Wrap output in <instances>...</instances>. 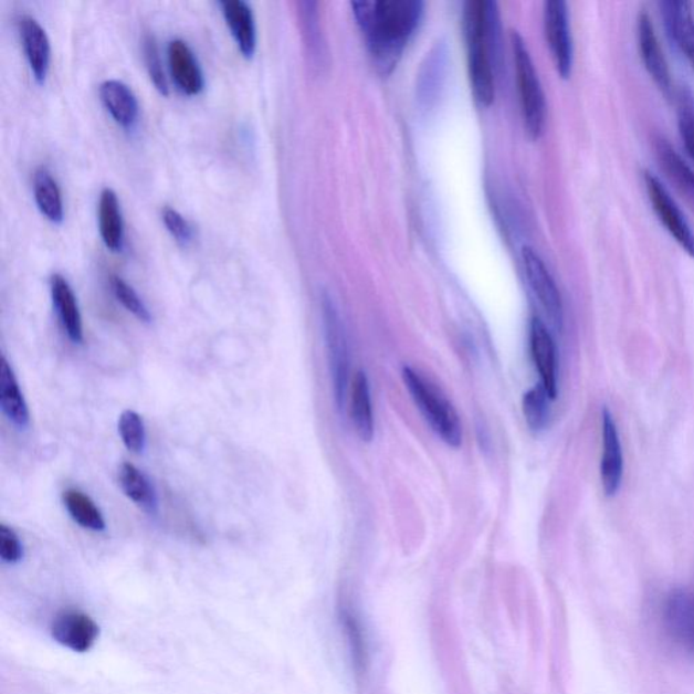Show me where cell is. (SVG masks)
<instances>
[{
    "instance_id": "cell-1",
    "label": "cell",
    "mask_w": 694,
    "mask_h": 694,
    "mask_svg": "<svg viewBox=\"0 0 694 694\" xmlns=\"http://www.w3.org/2000/svg\"><path fill=\"white\" fill-rule=\"evenodd\" d=\"M370 57L382 75L391 74L423 15L420 0H374L351 3Z\"/></svg>"
},
{
    "instance_id": "cell-2",
    "label": "cell",
    "mask_w": 694,
    "mask_h": 694,
    "mask_svg": "<svg viewBox=\"0 0 694 694\" xmlns=\"http://www.w3.org/2000/svg\"><path fill=\"white\" fill-rule=\"evenodd\" d=\"M463 25L472 93L479 105L487 107L495 97L493 51L498 35L495 3L471 0L465 4Z\"/></svg>"
},
{
    "instance_id": "cell-3",
    "label": "cell",
    "mask_w": 694,
    "mask_h": 694,
    "mask_svg": "<svg viewBox=\"0 0 694 694\" xmlns=\"http://www.w3.org/2000/svg\"><path fill=\"white\" fill-rule=\"evenodd\" d=\"M402 376L407 390L433 432L449 446L462 445V422L444 392L414 368L404 367Z\"/></svg>"
},
{
    "instance_id": "cell-4",
    "label": "cell",
    "mask_w": 694,
    "mask_h": 694,
    "mask_svg": "<svg viewBox=\"0 0 694 694\" xmlns=\"http://www.w3.org/2000/svg\"><path fill=\"white\" fill-rule=\"evenodd\" d=\"M514 71H516L520 115L532 139H538L546 127V95L528 46L518 32L511 35Z\"/></svg>"
},
{
    "instance_id": "cell-5",
    "label": "cell",
    "mask_w": 694,
    "mask_h": 694,
    "mask_svg": "<svg viewBox=\"0 0 694 694\" xmlns=\"http://www.w3.org/2000/svg\"><path fill=\"white\" fill-rule=\"evenodd\" d=\"M323 328H325L328 367L333 381L335 403L344 409L349 392L350 351L343 319L332 297L325 296L322 302Z\"/></svg>"
},
{
    "instance_id": "cell-6",
    "label": "cell",
    "mask_w": 694,
    "mask_h": 694,
    "mask_svg": "<svg viewBox=\"0 0 694 694\" xmlns=\"http://www.w3.org/2000/svg\"><path fill=\"white\" fill-rule=\"evenodd\" d=\"M544 33L554 59L555 67L564 80L570 77L574 63V48L570 14L564 0H549L544 4Z\"/></svg>"
},
{
    "instance_id": "cell-7",
    "label": "cell",
    "mask_w": 694,
    "mask_h": 694,
    "mask_svg": "<svg viewBox=\"0 0 694 694\" xmlns=\"http://www.w3.org/2000/svg\"><path fill=\"white\" fill-rule=\"evenodd\" d=\"M645 190L658 219L687 255L694 259V232L682 213L677 202L654 174L644 172Z\"/></svg>"
},
{
    "instance_id": "cell-8",
    "label": "cell",
    "mask_w": 694,
    "mask_h": 694,
    "mask_svg": "<svg viewBox=\"0 0 694 694\" xmlns=\"http://www.w3.org/2000/svg\"><path fill=\"white\" fill-rule=\"evenodd\" d=\"M520 259H523L526 280H528L532 292L540 303L549 322L560 330L561 325H564V302H561L560 292L553 274L549 273L546 263L535 249L525 246L520 251Z\"/></svg>"
},
{
    "instance_id": "cell-9",
    "label": "cell",
    "mask_w": 694,
    "mask_h": 694,
    "mask_svg": "<svg viewBox=\"0 0 694 694\" xmlns=\"http://www.w3.org/2000/svg\"><path fill=\"white\" fill-rule=\"evenodd\" d=\"M529 343L540 386L554 400L558 397V351L553 335L538 318L530 322Z\"/></svg>"
},
{
    "instance_id": "cell-10",
    "label": "cell",
    "mask_w": 694,
    "mask_h": 694,
    "mask_svg": "<svg viewBox=\"0 0 694 694\" xmlns=\"http://www.w3.org/2000/svg\"><path fill=\"white\" fill-rule=\"evenodd\" d=\"M622 476H624V456H622L619 430L612 412L603 409L601 482L607 496H614L619 493Z\"/></svg>"
},
{
    "instance_id": "cell-11",
    "label": "cell",
    "mask_w": 694,
    "mask_h": 694,
    "mask_svg": "<svg viewBox=\"0 0 694 694\" xmlns=\"http://www.w3.org/2000/svg\"><path fill=\"white\" fill-rule=\"evenodd\" d=\"M638 45L640 57L648 73L661 88V92L670 94L672 92V74H670L669 64L665 55L658 41L654 23L651 17L642 11L638 17Z\"/></svg>"
},
{
    "instance_id": "cell-12",
    "label": "cell",
    "mask_w": 694,
    "mask_h": 694,
    "mask_svg": "<svg viewBox=\"0 0 694 694\" xmlns=\"http://www.w3.org/2000/svg\"><path fill=\"white\" fill-rule=\"evenodd\" d=\"M99 637V627L88 614L80 610H65L52 624V638L59 644L76 652L93 649Z\"/></svg>"
},
{
    "instance_id": "cell-13",
    "label": "cell",
    "mask_w": 694,
    "mask_h": 694,
    "mask_svg": "<svg viewBox=\"0 0 694 694\" xmlns=\"http://www.w3.org/2000/svg\"><path fill=\"white\" fill-rule=\"evenodd\" d=\"M669 39L690 62L694 71V13L693 4L685 0H666L660 3Z\"/></svg>"
},
{
    "instance_id": "cell-14",
    "label": "cell",
    "mask_w": 694,
    "mask_h": 694,
    "mask_svg": "<svg viewBox=\"0 0 694 694\" xmlns=\"http://www.w3.org/2000/svg\"><path fill=\"white\" fill-rule=\"evenodd\" d=\"M663 620L674 642L694 655V595L685 590L670 595L663 607Z\"/></svg>"
},
{
    "instance_id": "cell-15",
    "label": "cell",
    "mask_w": 694,
    "mask_h": 694,
    "mask_svg": "<svg viewBox=\"0 0 694 694\" xmlns=\"http://www.w3.org/2000/svg\"><path fill=\"white\" fill-rule=\"evenodd\" d=\"M167 57H169L170 73L177 87L183 94L199 95L206 86V80H203L199 60L190 46L183 40H172L167 48Z\"/></svg>"
},
{
    "instance_id": "cell-16",
    "label": "cell",
    "mask_w": 694,
    "mask_h": 694,
    "mask_svg": "<svg viewBox=\"0 0 694 694\" xmlns=\"http://www.w3.org/2000/svg\"><path fill=\"white\" fill-rule=\"evenodd\" d=\"M23 51L35 82L44 83L50 73L51 43L45 29L35 18L23 15L20 20Z\"/></svg>"
},
{
    "instance_id": "cell-17",
    "label": "cell",
    "mask_w": 694,
    "mask_h": 694,
    "mask_svg": "<svg viewBox=\"0 0 694 694\" xmlns=\"http://www.w3.org/2000/svg\"><path fill=\"white\" fill-rule=\"evenodd\" d=\"M233 40L246 59L256 51V25L253 9L246 0H223L219 3Z\"/></svg>"
},
{
    "instance_id": "cell-18",
    "label": "cell",
    "mask_w": 694,
    "mask_h": 694,
    "mask_svg": "<svg viewBox=\"0 0 694 694\" xmlns=\"http://www.w3.org/2000/svg\"><path fill=\"white\" fill-rule=\"evenodd\" d=\"M51 297L60 325L74 344H82L83 322L75 293L62 274H52Z\"/></svg>"
},
{
    "instance_id": "cell-19",
    "label": "cell",
    "mask_w": 694,
    "mask_h": 694,
    "mask_svg": "<svg viewBox=\"0 0 694 694\" xmlns=\"http://www.w3.org/2000/svg\"><path fill=\"white\" fill-rule=\"evenodd\" d=\"M99 98L105 109L123 128H134L139 117V102L128 85L117 80L101 83Z\"/></svg>"
},
{
    "instance_id": "cell-20",
    "label": "cell",
    "mask_w": 694,
    "mask_h": 694,
    "mask_svg": "<svg viewBox=\"0 0 694 694\" xmlns=\"http://www.w3.org/2000/svg\"><path fill=\"white\" fill-rule=\"evenodd\" d=\"M0 406L8 420L18 429H27L30 424V412L25 398L18 385L13 367L3 356L0 365Z\"/></svg>"
},
{
    "instance_id": "cell-21",
    "label": "cell",
    "mask_w": 694,
    "mask_h": 694,
    "mask_svg": "<svg viewBox=\"0 0 694 694\" xmlns=\"http://www.w3.org/2000/svg\"><path fill=\"white\" fill-rule=\"evenodd\" d=\"M350 418L356 433L365 442L374 440L375 418L368 376L357 372L350 387Z\"/></svg>"
},
{
    "instance_id": "cell-22",
    "label": "cell",
    "mask_w": 694,
    "mask_h": 694,
    "mask_svg": "<svg viewBox=\"0 0 694 694\" xmlns=\"http://www.w3.org/2000/svg\"><path fill=\"white\" fill-rule=\"evenodd\" d=\"M98 223L102 242L111 251H122L124 248V220L116 191L105 188L101 191L98 203Z\"/></svg>"
},
{
    "instance_id": "cell-23",
    "label": "cell",
    "mask_w": 694,
    "mask_h": 694,
    "mask_svg": "<svg viewBox=\"0 0 694 694\" xmlns=\"http://www.w3.org/2000/svg\"><path fill=\"white\" fill-rule=\"evenodd\" d=\"M34 200L41 214L52 223L60 224L64 219L62 190L46 167L35 170L33 179Z\"/></svg>"
},
{
    "instance_id": "cell-24",
    "label": "cell",
    "mask_w": 694,
    "mask_h": 694,
    "mask_svg": "<svg viewBox=\"0 0 694 694\" xmlns=\"http://www.w3.org/2000/svg\"><path fill=\"white\" fill-rule=\"evenodd\" d=\"M118 481L123 492L132 502L149 513L157 512V492H155L153 483L149 482L145 472H141L134 464L124 463L119 466Z\"/></svg>"
},
{
    "instance_id": "cell-25",
    "label": "cell",
    "mask_w": 694,
    "mask_h": 694,
    "mask_svg": "<svg viewBox=\"0 0 694 694\" xmlns=\"http://www.w3.org/2000/svg\"><path fill=\"white\" fill-rule=\"evenodd\" d=\"M656 155L663 171L694 206V171L667 141L656 140Z\"/></svg>"
},
{
    "instance_id": "cell-26",
    "label": "cell",
    "mask_w": 694,
    "mask_h": 694,
    "mask_svg": "<svg viewBox=\"0 0 694 694\" xmlns=\"http://www.w3.org/2000/svg\"><path fill=\"white\" fill-rule=\"evenodd\" d=\"M63 502L70 517L82 528L93 532L106 529L104 514L101 513L95 502L81 490L69 488L63 494Z\"/></svg>"
},
{
    "instance_id": "cell-27",
    "label": "cell",
    "mask_w": 694,
    "mask_h": 694,
    "mask_svg": "<svg viewBox=\"0 0 694 694\" xmlns=\"http://www.w3.org/2000/svg\"><path fill=\"white\" fill-rule=\"evenodd\" d=\"M550 397L541 386L532 388L524 395L523 410L525 421L534 432H541L548 427Z\"/></svg>"
},
{
    "instance_id": "cell-28",
    "label": "cell",
    "mask_w": 694,
    "mask_h": 694,
    "mask_svg": "<svg viewBox=\"0 0 694 694\" xmlns=\"http://www.w3.org/2000/svg\"><path fill=\"white\" fill-rule=\"evenodd\" d=\"M118 433L124 445L130 452L141 453L146 449L147 432L146 423L139 412L125 410L118 420Z\"/></svg>"
},
{
    "instance_id": "cell-29",
    "label": "cell",
    "mask_w": 694,
    "mask_h": 694,
    "mask_svg": "<svg viewBox=\"0 0 694 694\" xmlns=\"http://www.w3.org/2000/svg\"><path fill=\"white\" fill-rule=\"evenodd\" d=\"M111 285L118 303H122L128 313L141 322H151V314H149L147 305L141 301L139 293L132 288L127 281L118 277V275H112Z\"/></svg>"
},
{
    "instance_id": "cell-30",
    "label": "cell",
    "mask_w": 694,
    "mask_h": 694,
    "mask_svg": "<svg viewBox=\"0 0 694 694\" xmlns=\"http://www.w3.org/2000/svg\"><path fill=\"white\" fill-rule=\"evenodd\" d=\"M679 129L686 153L694 164V97L687 88L680 93Z\"/></svg>"
},
{
    "instance_id": "cell-31",
    "label": "cell",
    "mask_w": 694,
    "mask_h": 694,
    "mask_svg": "<svg viewBox=\"0 0 694 694\" xmlns=\"http://www.w3.org/2000/svg\"><path fill=\"white\" fill-rule=\"evenodd\" d=\"M143 51H145L147 71L155 87H157L160 94L169 95V82H167L164 64H161L159 48L157 40L154 39V35H147Z\"/></svg>"
},
{
    "instance_id": "cell-32",
    "label": "cell",
    "mask_w": 694,
    "mask_h": 694,
    "mask_svg": "<svg viewBox=\"0 0 694 694\" xmlns=\"http://www.w3.org/2000/svg\"><path fill=\"white\" fill-rule=\"evenodd\" d=\"M161 219H164L167 231L171 233V236L176 239L181 246L187 248L193 242V227H191L189 221L185 219L177 209L165 207L164 211H161Z\"/></svg>"
},
{
    "instance_id": "cell-33",
    "label": "cell",
    "mask_w": 694,
    "mask_h": 694,
    "mask_svg": "<svg viewBox=\"0 0 694 694\" xmlns=\"http://www.w3.org/2000/svg\"><path fill=\"white\" fill-rule=\"evenodd\" d=\"M0 558L9 565H15L23 558L20 537L13 528L4 524L0 525Z\"/></svg>"
},
{
    "instance_id": "cell-34",
    "label": "cell",
    "mask_w": 694,
    "mask_h": 694,
    "mask_svg": "<svg viewBox=\"0 0 694 694\" xmlns=\"http://www.w3.org/2000/svg\"><path fill=\"white\" fill-rule=\"evenodd\" d=\"M343 618L347 639H349L351 645L353 660H355L356 665L362 666L365 661V644L360 624H358L350 610L345 609Z\"/></svg>"
}]
</instances>
